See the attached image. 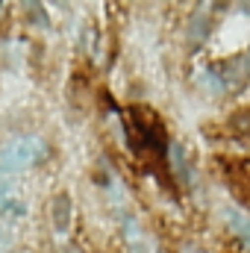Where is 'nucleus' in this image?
Returning <instances> with one entry per match:
<instances>
[{
    "instance_id": "f03ea898",
    "label": "nucleus",
    "mask_w": 250,
    "mask_h": 253,
    "mask_svg": "<svg viewBox=\"0 0 250 253\" xmlns=\"http://www.w3.org/2000/svg\"><path fill=\"white\" fill-rule=\"evenodd\" d=\"M129 126L138 135L132 141V147L141 156H147V159H162L165 156V129L150 109H132V124Z\"/></svg>"
},
{
    "instance_id": "20e7f679",
    "label": "nucleus",
    "mask_w": 250,
    "mask_h": 253,
    "mask_svg": "<svg viewBox=\"0 0 250 253\" xmlns=\"http://www.w3.org/2000/svg\"><path fill=\"white\" fill-rule=\"evenodd\" d=\"M50 221H53V230L59 236L71 233V224H74V200H71V194L59 191L53 197V203H50Z\"/></svg>"
},
{
    "instance_id": "7ed1b4c3",
    "label": "nucleus",
    "mask_w": 250,
    "mask_h": 253,
    "mask_svg": "<svg viewBox=\"0 0 250 253\" xmlns=\"http://www.w3.org/2000/svg\"><path fill=\"white\" fill-rule=\"evenodd\" d=\"M209 74H212L215 91H221V88H227V91H242L250 83V59L248 56L227 59V62H221V65H212Z\"/></svg>"
},
{
    "instance_id": "0eeeda50",
    "label": "nucleus",
    "mask_w": 250,
    "mask_h": 253,
    "mask_svg": "<svg viewBox=\"0 0 250 253\" xmlns=\"http://www.w3.org/2000/svg\"><path fill=\"white\" fill-rule=\"evenodd\" d=\"M168 156H171V165H174V171H177V177L186 183L188 174H186V162H183V147L180 144H171V150H168Z\"/></svg>"
},
{
    "instance_id": "423d86ee",
    "label": "nucleus",
    "mask_w": 250,
    "mask_h": 253,
    "mask_svg": "<svg viewBox=\"0 0 250 253\" xmlns=\"http://www.w3.org/2000/svg\"><path fill=\"white\" fill-rule=\"evenodd\" d=\"M224 218H227L230 230L250 248V218L248 215H242V212H236V209H224Z\"/></svg>"
},
{
    "instance_id": "f257e3e1",
    "label": "nucleus",
    "mask_w": 250,
    "mask_h": 253,
    "mask_svg": "<svg viewBox=\"0 0 250 253\" xmlns=\"http://www.w3.org/2000/svg\"><path fill=\"white\" fill-rule=\"evenodd\" d=\"M47 156V141L39 135H24L9 141L0 150V174H15V171H27L33 165H39Z\"/></svg>"
},
{
    "instance_id": "39448f33",
    "label": "nucleus",
    "mask_w": 250,
    "mask_h": 253,
    "mask_svg": "<svg viewBox=\"0 0 250 253\" xmlns=\"http://www.w3.org/2000/svg\"><path fill=\"white\" fill-rule=\"evenodd\" d=\"M209 27H212L209 15H206V12H194V15H191V21H188V44H191V47H197V44L209 36Z\"/></svg>"
}]
</instances>
